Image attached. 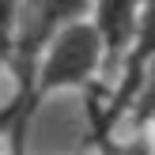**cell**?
Segmentation results:
<instances>
[{
  "label": "cell",
  "mask_w": 155,
  "mask_h": 155,
  "mask_svg": "<svg viewBox=\"0 0 155 155\" xmlns=\"http://www.w3.org/2000/svg\"><path fill=\"white\" fill-rule=\"evenodd\" d=\"M148 136H151V148H155V121H151V125H148Z\"/></svg>",
  "instance_id": "8992f818"
},
{
  "label": "cell",
  "mask_w": 155,
  "mask_h": 155,
  "mask_svg": "<svg viewBox=\"0 0 155 155\" xmlns=\"http://www.w3.org/2000/svg\"><path fill=\"white\" fill-rule=\"evenodd\" d=\"M95 148H98V155H155L148 133H133V136H102V140H95Z\"/></svg>",
  "instance_id": "277c9868"
},
{
  "label": "cell",
  "mask_w": 155,
  "mask_h": 155,
  "mask_svg": "<svg viewBox=\"0 0 155 155\" xmlns=\"http://www.w3.org/2000/svg\"><path fill=\"white\" fill-rule=\"evenodd\" d=\"M95 80H102V45L98 34L87 19H76L45 45V53L38 57L34 80H30L27 95V121L34 125L38 110L61 91H83Z\"/></svg>",
  "instance_id": "6da1fadb"
},
{
  "label": "cell",
  "mask_w": 155,
  "mask_h": 155,
  "mask_svg": "<svg viewBox=\"0 0 155 155\" xmlns=\"http://www.w3.org/2000/svg\"><path fill=\"white\" fill-rule=\"evenodd\" d=\"M125 117H129V125H133V133H144V129L155 121V61L144 68V76H140V83H136V95H133V102H129Z\"/></svg>",
  "instance_id": "3957f363"
},
{
  "label": "cell",
  "mask_w": 155,
  "mask_h": 155,
  "mask_svg": "<svg viewBox=\"0 0 155 155\" xmlns=\"http://www.w3.org/2000/svg\"><path fill=\"white\" fill-rule=\"evenodd\" d=\"M0 151H4V144H0Z\"/></svg>",
  "instance_id": "52a82bcc"
},
{
  "label": "cell",
  "mask_w": 155,
  "mask_h": 155,
  "mask_svg": "<svg viewBox=\"0 0 155 155\" xmlns=\"http://www.w3.org/2000/svg\"><path fill=\"white\" fill-rule=\"evenodd\" d=\"M136 15H140V0H91L87 23L95 27L102 45V76H117L136 34Z\"/></svg>",
  "instance_id": "7a4b0ae2"
},
{
  "label": "cell",
  "mask_w": 155,
  "mask_h": 155,
  "mask_svg": "<svg viewBox=\"0 0 155 155\" xmlns=\"http://www.w3.org/2000/svg\"><path fill=\"white\" fill-rule=\"evenodd\" d=\"M15 15H19V0H0V68H8L12 34H15Z\"/></svg>",
  "instance_id": "5b68a950"
}]
</instances>
